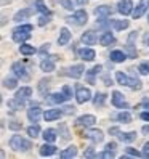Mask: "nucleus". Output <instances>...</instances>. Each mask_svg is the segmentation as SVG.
<instances>
[{"label":"nucleus","mask_w":149,"mask_h":159,"mask_svg":"<svg viewBox=\"0 0 149 159\" xmlns=\"http://www.w3.org/2000/svg\"><path fill=\"white\" fill-rule=\"evenodd\" d=\"M138 71H139V74H143V76H147L149 74V64L147 63H141L138 66Z\"/></svg>","instance_id":"nucleus-41"},{"label":"nucleus","mask_w":149,"mask_h":159,"mask_svg":"<svg viewBox=\"0 0 149 159\" xmlns=\"http://www.w3.org/2000/svg\"><path fill=\"white\" fill-rule=\"evenodd\" d=\"M117 11L124 16L133 13V2L132 0H120L119 5H117Z\"/></svg>","instance_id":"nucleus-9"},{"label":"nucleus","mask_w":149,"mask_h":159,"mask_svg":"<svg viewBox=\"0 0 149 159\" xmlns=\"http://www.w3.org/2000/svg\"><path fill=\"white\" fill-rule=\"evenodd\" d=\"M109 58H111V61H112V63H124L127 60V53L125 52H120V50H114V52H111Z\"/></svg>","instance_id":"nucleus-22"},{"label":"nucleus","mask_w":149,"mask_h":159,"mask_svg":"<svg viewBox=\"0 0 149 159\" xmlns=\"http://www.w3.org/2000/svg\"><path fill=\"white\" fill-rule=\"evenodd\" d=\"M95 156H98V154L95 153V148H93V146L87 148L85 153H83V157H95Z\"/></svg>","instance_id":"nucleus-44"},{"label":"nucleus","mask_w":149,"mask_h":159,"mask_svg":"<svg viewBox=\"0 0 149 159\" xmlns=\"http://www.w3.org/2000/svg\"><path fill=\"white\" fill-rule=\"evenodd\" d=\"M99 71H101V66H99V64H98V66H95L93 69H90V71H88L87 79L90 80V84H95V76H96V74H99Z\"/></svg>","instance_id":"nucleus-37"},{"label":"nucleus","mask_w":149,"mask_h":159,"mask_svg":"<svg viewBox=\"0 0 149 159\" xmlns=\"http://www.w3.org/2000/svg\"><path fill=\"white\" fill-rule=\"evenodd\" d=\"M50 18H51V15H42L39 18V26H45L46 23H50Z\"/></svg>","instance_id":"nucleus-47"},{"label":"nucleus","mask_w":149,"mask_h":159,"mask_svg":"<svg viewBox=\"0 0 149 159\" xmlns=\"http://www.w3.org/2000/svg\"><path fill=\"white\" fill-rule=\"evenodd\" d=\"M34 8H35L37 11H40L42 15H51L50 8L45 5V2H43V0H35V3H34Z\"/></svg>","instance_id":"nucleus-27"},{"label":"nucleus","mask_w":149,"mask_h":159,"mask_svg":"<svg viewBox=\"0 0 149 159\" xmlns=\"http://www.w3.org/2000/svg\"><path fill=\"white\" fill-rule=\"evenodd\" d=\"M34 10H35V8L27 7V8H23V10L16 11V15L13 16V21H16V23H21L23 20H26V18H29V16L34 13Z\"/></svg>","instance_id":"nucleus-15"},{"label":"nucleus","mask_w":149,"mask_h":159,"mask_svg":"<svg viewBox=\"0 0 149 159\" xmlns=\"http://www.w3.org/2000/svg\"><path fill=\"white\" fill-rule=\"evenodd\" d=\"M139 116H141V119H143V120H146V122H149V111H144V113H141Z\"/></svg>","instance_id":"nucleus-53"},{"label":"nucleus","mask_w":149,"mask_h":159,"mask_svg":"<svg viewBox=\"0 0 149 159\" xmlns=\"http://www.w3.org/2000/svg\"><path fill=\"white\" fill-rule=\"evenodd\" d=\"M144 156H146V157H149V151H147V153H144Z\"/></svg>","instance_id":"nucleus-60"},{"label":"nucleus","mask_w":149,"mask_h":159,"mask_svg":"<svg viewBox=\"0 0 149 159\" xmlns=\"http://www.w3.org/2000/svg\"><path fill=\"white\" fill-rule=\"evenodd\" d=\"M83 72H85V66H83V64H74V66H71L68 69L66 74L72 79H80L83 76Z\"/></svg>","instance_id":"nucleus-13"},{"label":"nucleus","mask_w":149,"mask_h":159,"mask_svg":"<svg viewBox=\"0 0 149 159\" xmlns=\"http://www.w3.org/2000/svg\"><path fill=\"white\" fill-rule=\"evenodd\" d=\"M31 97H32V89L31 87H21L20 90L15 93V98L20 101L21 105H24L26 101H29Z\"/></svg>","instance_id":"nucleus-5"},{"label":"nucleus","mask_w":149,"mask_h":159,"mask_svg":"<svg viewBox=\"0 0 149 159\" xmlns=\"http://www.w3.org/2000/svg\"><path fill=\"white\" fill-rule=\"evenodd\" d=\"M103 80H104V85H112V80H111L107 76H104V77H103Z\"/></svg>","instance_id":"nucleus-55"},{"label":"nucleus","mask_w":149,"mask_h":159,"mask_svg":"<svg viewBox=\"0 0 149 159\" xmlns=\"http://www.w3.org/2000/svg\"><path fill=\"white\" fill-rule=\"evenodd\" d=\"M147 23H149V15H147Z\"/></svg>","instance_id":"nucleus-62"},{"label":"nucleus","mask_w":149,"mask_h":159,"mask_svg":"<svg viewBox=\"0 0 149 159\" xmlns=\"http://www.w3.org/2000/svg\"><path fill=\"white\" fill-rule=\"evenodd\" d=\"M63 113L64 114H74L76 113V108L74 106H66V108H63Z\"/></svg>","instance_id":"nucleus-51"},{"label":"nucleus","mask_w":149,"mask_h":159,"mask_svg":"<svg viewBox=\"0 0 149 159\" xmlns=\"http://www.w3.org/2000/svg\"><path fill=\"white\" fill-rule=\"evenodd\" d=\"M91 98H93V97H91L90 89H85V87H79V89H77V92H76V100H77L79 105H83V103L90 101Z\"/></svg>","instance_id":"nucleus-6"},{"label":"nucleus","mask_w":149,"mask_h":159,"mask_svg":"<svg viewBox=\"0 0 149 159\" xmlns=\"http://www.w3.org/2000/svg\"><path fill=\"white\" fill-rule=\"evenodd\" d=\"M79 154V151H77V148L74 146V145H71V146H68L66 149H64V151H61V157L63 159H71V157H76Z\"/></svg>","instance_id":"nucleus-25"},{"label":"nucleus","mask_w":149,"mask_h":159,"mask_svg":"<svg viewBox=\"0 0 149 159\" xmlns=\"http://www.w3.org/2000/svg\"><path fill=\"white\" fill-rule=\"evenodd\" d=\"M106 148H107V149H116V148H117V143H116V142H111V143L106 145Z\"/></svg>","instance_id":"nucleus-54"},{"label":"nucleus","mask_w":149,"mask_h":159,"mask_svg":"<svg viewBox=\"0 0 149 159\" xmlns=\"http://www.w3.org/2000/svg\"><path fill=\"white\" fill-rule=\"evenodd\" d=\"M111 7L109 5H99V7H96L95 10H93V13H95L96 16H109L111 15Z\"/></svg>","instance_id":"nucleus-28"},{"label":"nucleus","mask_w":149,"mask_h":159,"mask_svg":"<svg viewBox=\"0 0 149 159\" xmlns=\"http://www.w3.org/2000/svg\"><path fill=\"white\" fill-rule=\"evenodd\" d=\"M16 85H18V82H16V79H15V77H7V79L3 80V87H5V89H8V90L16 89Z\"/></svg>","instance_id":"nucleus-38"},{"label":"nucleus","mask_w":149,"mask_h":159,"mask_svg":"<svg viewBox=\"0 0 149 159\" xmlns=\"http://www.w3.org/2000/svg\"><path fill=\"white\" fill-rule=\"evenodd\" d=\"M143 106H146V108L149 109V98H147V97L143 98Z\"/></svg>","instance_id":"nucleus-57"},{"label":"nucleus","mask_w":149,"mask_h":159,"mask_svg":"<svg viewBox=\"0 0 149 159\" xmlns=\"http://www.w3.org/2000/svg\"><path fill=\"white\" fill-rule=\"evenodd\" d=\"M125 153H127V154H130V156H135V157H139V156H141V153H139L138 149L132 148V146H128V148H125Z\"/></svg>","instance_id":"nucleus-43"},{"label":"nucleus","mask_w":149,"mask_h":159,"mask_svg":"<svg viewBox=\"0 0 149 159\" xmlns=\"http://www.w3.org/2000/svg\"><path fill=\"white\" fill-rule=\"evenodd\" d=\"M106 93H96L95 97H93V105H95L96 108H101V106H104V101H106Z\"/></svg>","instance_id":"nucleus-31"},{"label":"nucleus","mask_w":149,"mask_h":159,"mask_svg":"<svg viewBox=\"0 0 149 159\" xmlns=\"http://www.w3.org/2000/svg\"><path fill=\"white\" fill-rule=\"evenodd\" d=\"M31 39V32H23V31H13V40L16 43H24L26 40Z\"/></svg>","instance_id":"nucleus-20"},{"label":"nucleus","mask_w":149,"mask_h":159,"mask_svg":"<svg viewBox=\"0 0 149 159\" xmlns=\"http://www.w3.org/2000/svg\"><path fill=\"white\" fill-rule=\"evenodd\" d=\"M42 137H43L45 142H48V143H55V142H56V138H58L56 130H55V129H46V130H43Z\"/></svg>","instance_id":"nucleus-24"},{"label":"nucleus","mask_w":149,"mask_h":159,"mask_svg":"<svg viewBox=\"0 0 149 159\" xmlns=\"http://www.w3.org/2000/svg\"><path fill=\"white\" fill-rule=\"evenodd\" d=\"M147 10H149V0H139L138 5L135 7V10H133V18L138 20V18H141Z\"/></svg>","instance_id":"nucleus-10"},{"label":"nucleus","mask_w":149,"mask_h":159,"mask_svg":"<svg viewBox=\"0 0 149 159\" xmlns=\"http://www.w3.org/2000/svg\"><path fill=\"white\" fill-rule=\"evenodd\" d=\"M99 43L103 45V47H109V45H112V43H116V37L112 35V32H104L103 35L99 37Z\"/></svg>","instance_id":"nucleus-21"},{"label":"nucleus","mask_w":149,"mask_h":159,"mask_svg":"<svg viewBox=\"0 0 149 159\" xmlns=\"http://www.w3.org/2000/svg\"><path fill=\"white\" fill-rule=\"evenodd\" d=\"M85 138H88L90 142H93V143H101L104 140V134L101 132V130H98V129H91V130H88V132L85 134Z\"/></svg>","instance_id":"nucleus-11"},{"label":"nucleus","mask_w":149,"mask_h":159,"mask_svg":"<svg viewBox=\"0 0 149 159\" xmlns=\"http://www.w3.org/2000/svg\"><path fill=\"white\" fill-rule=\"evenodd\" d=\"M141 132H143L144 135H149V124H147V125H143V129H141Z\"/></svg>","instance_id":"nucleus-56"},{"label":"nucleus","mask_w":149,"mask_h":159,"mask_svg":"<svg viewBox=\"0 0 149 159\" xmlns=\"http://www.w3.org/2000/svg\"><path fill=\"white\" fill-rule=\"evenodd\" d=\"M59 3L63 8H66V10H74V3H72V0H59Z\"/></svg>","instance_id":"nucleus-42"},{"label":"nucleus","mask_w":149,"mask_h":159,"mask_svg":"<svg viewBox=\"0 0 149 159\" xmlns=\"http://www.w3.org/2000/svg\"><path fill=\"white\" fill-rule=\"evenodd\" d=\"M77 125L79 127H85V129H90V127H93L96 124V117L93 116V114H83V116H80V117H77Z\"/></svg>","instance_id":"nucleus-7"},{"label":"nucleus","mask_w":149,"mask_h":159,"mask_svg":"<svg viewBox=\"0 0 149 159\" xmlns=\"http://www.w3.org/2000/svg\"><path fill=\"white\" fill-rule=\"evenodd\" d=\"M40 116H42V109H40L39 105H32L27 109V119H29L31 122H39Z\"/></svg>","instance_id":"nucleus-14"},{"label":"nucleus","mask_w":149,"mask_h":159,"mask_svg":"<svg viewBox=\"0 0 149 159\" xmlns=\"http://www.w3.org/2000/svg\"><path fill=\"white\" fill-rule=\"evenodd\" d=\"M147 151H149V142L144 145V153H147Z\"/></svg>","instance_id":"nucleus-59"},{"label":"nucleus","mask_w":149,"mask_h":159,"mask_svg":"<svg viewBox=\"0 0 149 159\" xmlns=\"http://www.w3.org/2000/svg\"><path fill=\"white\" fill-rule=\"evenodd\" d=\"M15 31H23V32H32L34 31V26L32 24H21V26H18Z\"/></svg>","instance_id":"nucleus-40"},{"label":"nucleus","mask_w":149,"mask_h":159,"mask_svg":"<svg viewBox=\"0 0 149 159\" xmlns=\"http://www.w3.org/2000/svg\"><path fill=\"white\" fill-rule=\"evenodd\" d=\"M119 140L124 143H132L136 140V132H125V134H120L119 135Z\"/></svg>","instance_id":"nucleus-29"},{"label":"nucleus","mask_w":149,"mask_h":159,"mask_svg":"<svg viewBox=\"0 0 149 159\" xmlns=\"http://www.w3.org/2000/svg\"><path fill=\"white\" fill-rule=\"evenodd\" d=\"M66 20H68L69 23H74L76 26H83V24H85V23L88 21V15H87V11H85V10H77L72 16L66 18Z\"/></svg>","instance_id":"nucleus-3"},{"label":"nucleus","mask_w":149,"mask_h":159,"mask_svg":"<svg viewBox=\"0 0 149 159\" xmlns=\"http://www.w3.org/2000/svg\"><path fill=\"white\" fill-rule=\"evenodd\" d=\"M21 122H15V120H13V122H8V129H11V130H21Z\"/></svg>","instance_id":"nucleus-49"},{"label":"nucleus","mask_w":149,"mask_h":159,"mask_svg":"<svg viewBox=\"0 0 149 159\" xmlns=\"http://www.w3.org/2000/svg\"><path fill=\"white\" fill-rule=\"evenodd\" d=\"M10 148L13 151H29L32 148V143L31 140H27L21 135H13L10 138Z\"/></svg>","instance_id":"nucleus-1"},{"label":"nucleus","mask_w":149,"mask_h":159,"mask_svg":"<svg viewBox=\"0 0 149 159\" xmlns=\"http://www.w3.org/2000/svg\"><path fill=\"white\" fill-rule=\"evenodd\" d=\"M71 40V32L68 27H63L59 31V37H58V45H68V42Z\"/></svg>","instance_id":"nucleus-23"},{"label":"nucleus","mask_w":149,"mask_h":159,"mask_svg":"<svg viewBox=\"0 0 149 159\" xmlns=\"http://www.w3.org/2000/svg\"><path fill=\"white\" fill-rule=\"evenodd\" d=\"M45 101L50 103V105H61V103L68 101V98L63 92H58V93H51V95L45 97Z\"/></svg>","instance_id":"nucleus-12"},{"label":"nucleus","mask_w":149,"mask_h":159,"mask_svg":"<svg viewBox=\"0 0 149 159\" xmlns=\"http://www.w3.org/2000/svg\"><path fill=\"white\" fill-rule=\"evenodd\" d=\"M88 3V0H77V5H80V7H85Z\"/></svg>","instance_id":"nucleus-58"},{"label":"nucleus","mask_w":149,"mask_h":159,"mask_svg":"<svg viewBox=\"0 0 149 159\" xmlns=\"http://www.w3.org/2000/svg\"><path fill=\"white\" fill-rule=\"evenodd\" d=\"M114 119H117L119 122H124V124H130L132 122V114L128 113V111H120L119 114H112Z\"/></svg>","instance_id":"nucleus-26"},{"label":"nucleus","mask_w":149,"mask_h":159,"mask_svg":"<svg viewBox=\"0 0 149 159\" xmlns=\"http://www.w3.org/2000/svg\"><path fill=\"white\" fill-rule=\"evenodd\" d=\"M82 42L85 45H95L98 42V37H96V34L93 31H85L82 34Z\"/></svg>","instance_id":"nucleus-19"},{"label":"nucleus","mask_w":149,"mask_h":159,"mask_svg":"<svg viewBox=\"0 0 149 159\" xmlns=\"http://www.w3.org/2000/svg\"><path fill=\"white\" fill-rule=\"evenodd\" d=\"M48 87H50V79H42L39 82V92L42 95H45V92L48 90Z\"/></svg>","instance_id":"nucleus-39"},{"label":"nucleus","mask_w":149,"mask_h":159,"mask_svg":"<svg viewBox=\"0 0 149 159\" xmlns=\"http://www.w3.org/2000/svg\"><path fill=\"white\" fill-rule=\"evenodd\" d=\"M59 130H61L63 140H69V138H71V135H69V132H68V129H66V125H64V124L59 125Z\"/></svg>","instance_id":"nucleus-46"},{"label":"nucleus","mask_w":149,"mask_h":159,"mask_svg":"<svg viewBox=\"0 0 149 159\" xmlns=\"http://www.w3.org/2000/svg\"><path fill=\"white\" fill-rule=\"evenodd\" d=\"M7 106H8V109L11 111V113H16V111H20L24 105H21L20 101H18L16 98H13V100H8V103H7Z\"/></svg>","instance_id":"nucleus-34"},{"label":"nucleus","mask_w":149,"mask_h":159,"mask_svg":"<svg viewBox=\"0 0 149 159\" xmlns=\"http://www.w3.org/2000/svg\"><path fill=\"white\" fill-rule=\"evenodd\" d=\"M128 87L132 89V90H141L143 89V84H141V80H139L136 76H132V77H130V80H128Z\"/></svg>","instance_id":"nucleus-32"},{"label":"nucleus","mask_w":149,"mask_h":159,"mask_svg":"<svg viewBox=\"0 0 149 159\" xmlns=\"http://www.w3.org/2000/svg\"><path fill=\"white\" fill-rule=\"evenodd\" d=\"M79 57L83 60V61H93L96 58V53L93 48H88V47H83V48L79 50Z\"/></svg>","instance_id":"nucleus-16"},{"label":"nucleus","mask_w":149,"mask_h":159,"mask_svg":"<svg viewBox=\"0 0 149 159\" xmlns=\"http://www.w3.org/2000/svg\"><path fill=\"white\" fill-rule=\"evenodd\" d=\"M11 71H13V74H15L18 79L29 80V72H27V69H26V66H24L23 63H20V61L13 63V64H11Z\"/></svg>","instance_id":"nucleus-2"},{"label":"nucleus","mask_w":149,"mask_h":159,"mask_svg":"<svg viewBox=\"0 0 149 159\" xmlns=\"http://www.w3.org/2000/svg\"><path fill=\"white\" fill-rule=\"evenodd\" d=\"M58 60L56 55H51V57H43V60L40 61V69L43 72H53L55 71V61Z\"/></svg>","instance_id":"nucleus-4"},{"label":"nucleus","mask_w":149,"mask_h":159,"mask_svg":"<svg viewBox=\"0 0 149 159\" xmlns=\"http://www.w3.org/2000/svg\"><path fill=\"white\" fill-rule=\"evenodd\" d=\"M27 135H29L31 138H35L40 135V127L39 124H32L31 127H27Z\"/></svg>","instance_id":"nucleus-36"},{"label":"nucleus","mask_w":149,"mask_h":159,"mask_svg":"<svg viewBox=\"0 0 149 159\" xmlns=\"http://www.w3.org/2000/svg\"><path fill=\"white\" fill-rule=\"evenodd\" d=\"M111 101H112V105H114L116 108H120V109H127V108H128L127 101L124 100V95H122L120 92H117V90H114V92H112Z\"/></svg>","instance_id":"nucleus-8"},{"label":"nucleus","mask_w":149,"mask_h":159,"mask_svg":"<svg viewBox=\"0 0 149 159\" xmlns=\"http://www.w3.org/2000/svg\"><path fill=\"white\" fill-rule=\"evenodd\" d=\"M48 50H50V43L48 42H46V43H43L42 47H40V50H39V53L42 55V57H43V55L45 53H48Z\"/></svg>","instance_id":"nucleus-50"},{"label":"nucleus","mask_w":149,"mask_h":159,"mask_svg":"<svg viewBox=\"0 0 149 159\" xmlns=\"http://www.w3.org/2000/svg\"><path fill=\"white\" fill-rule=\"evenodd\" d=\"M99 157H114L116 156V153H114V149H104V151L103 153H101V154H98Z\"/></svg>","instance_id":"nucleus-45"},{"label":"nucleus","mask_w":149,"mask_h":159,"mask_svg":"<svg viewBox=\"0 0 149 159\" xmlns=\"http://www.w3.org/2000/svg\"><path fill=\"white\" fill-rule=\"evenodd\" d=\"M61 92L64 93V95H66V98H68V100H71V98H72V90H71V87H69V85H64V87L61 89Z\"/></svg>","instance_id":"nucleus-48"},{"label":"nucleus","mask_w":149,"mask_h":159,"mask_svg":"<svg viewBox=\"0 0 149 159\" xmlns=\"http://www.w3.org/2000/svg\"><path fill=\"white\" fill-rule=\"evenodd\" d=\"M20 52H21V55H24V57H31V55L37 53V50L34 48V47L27 45V43H21L20 45Z\"/></svg>","instance_id":"nucleus-30"},{"label":"nucleus","mask_w":149,"mask_h":159,"mask_svg":"<svg viewBox=\"0 0 149 159\" xmlns=\"http://www.w3.org/2000/svg\"><path fill=\"white\" fill-rule=\"evenodd\" d=\"M112 26L116 31H124L130 26V21L128 20H117V21H112Z\"/></svg>","instance_id":"nucleus-35"},{"label":"nucleus","mask_w":149,"mask_h":159,"mask_svg":"<svg viewBox=\"0 0 149 159\" xmlns=\"http://www.w3.org/2000/svg\"><path fill=\"white\" fill-rule=\"evenodd\" d=\"M56 146H55L53 143H48V142H45L42 146H40V156H45V157H48V156H53L55 153H56Z\"/></svg>","instance_id":"nucleus-17"},{"label":"nucleus","mask_w":149,"mask_h":159,"mask_svg":"<svg viewBox=\"0 0 149 159\" xmlns=\"http://www.w3.org/2000/svg\"><path fill=\"white\" fill-rule=\"evenodd\" d=\"M122 132H120L119 127H109V135H120Z\"/></svg>","instance_id":"nucleus-52"},{"label":"nucleus","mask_w":149,"mask_h":159,"mask_svg":"<svg viewBox=\"0 0 149 159\" xmlns=\"http://www.w3.org/2000/svg\"><path fill=\"white\" fill-rule=\"evenodd\" d=\"M116 80H117V84H120V85H127V87H128V80H130V77L127 76L125 72L117 71V72H116Z\"/></svg>","instance_id":"nucleus-33"},{"label":"nucleus","mask_w":149,"mask_h":159,"mask_svg":"<svg viewBox=\"0 0 149 159\" xmlns=\"http://www.w3.org/2000/svg\"><path fill=\"white\" fill-rule=\"evenodd\" d=\"M146 43H147V45H149V39H147V40H146Z\"/></svg>","instance_id":"nucleus-61"},{"label":"nucleus","mask_w":149,"mask_h":159,"mask_svg":"<svg viewBox=\"0 0 149 159\" xmlns=\"http://www.w3.org/2000/svg\"><path fill=\"white\" fill-rule=\"evenodd\" d=\"M63 114H64V113H63V109H46L45 113H43V119L50 122V120H56V119H59Z\"/></svg>","instance_id":"nucleus-18"}]
</instances>
